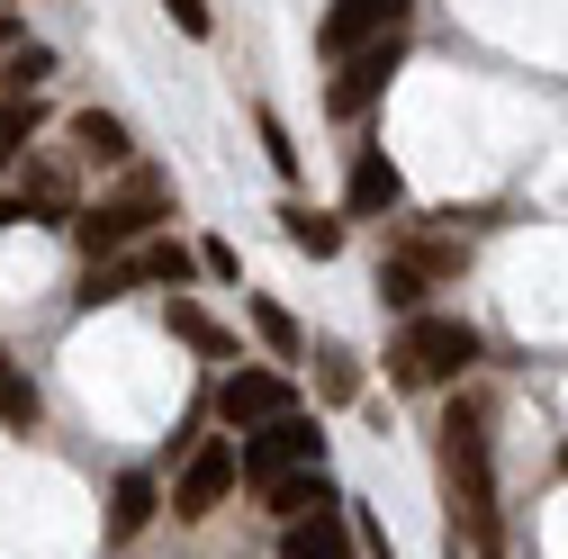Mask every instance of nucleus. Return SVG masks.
Listing matches in <instances>:
<instances>
[{"label": "nucleus", "mask_w": 568, "mask_h": 559, "mask_svg": "<svg viewBox=\"0 0 568 559\" xmlns=\"http://www.w3.org/2000/svg\"><path fill=\"white\" fill-rule=\"evenodd\" d=\"M19 217L73 226V217H82V207H73V172H63V163H37V172H28V190H19Z\"/></svg>", "instance_id": "obj_11"}, {"label": "nucleus", "mask_w": 568, "mask_h": 559, "mask_svg": "<svg viewBox=\"0 0 568 559\" xmlns=\"http://www.w3.org/2000/svg\"><path fill=\"white\" fill-rule=\"evenodd\" d=\"M280 226H290V244H298V253H316V262H334V253H343V217H325V207H280Z\"/></svg>", "instance_id": "obj_19"}, {"label": "nucleus", "mask_w": 568, "mask_h": 559, "mask_svg": "<svg viewBox=\"0 0 568 559\" xmlns=\"http://www.w3.org/2000/svg\"><path fill=\"white\" fill-rule=\"evenodd\" d=\"M45 73H54V45H28V37H19L10 54H0V82H10V91H37Z\"/></svg>", "instance_id": "obj_23"}, {"label": "nucleus", "mask_w": 568, "mask_h": 559, "mask_svg": "<svg viewBox=\"0 0 568 559\" xmlns=\"http://www.w3.org/2000/svg\"><path fill=\"white\" fill-rule=\"evenodd\" d=\"M0 425H10V434H37V425H45V397H37L19 370H0Z\"/></svg>", "instance_id": "obj_21"}, {"label": "nucleus", "mask_w": 568, "mask_h": 559, "mask_svg": "<svg viewBox=\"0 0 568 559\" xmlns=\"http://www.w3.org/2000/svg\"><path fill=\"white\" fill-rule=\"evenodd\" d=\"M280 559H352V515H343V497L316 506V515H298V524H280Z\"/></svg>", "instance_id": "obj_10"}, {"label": "nucleus", "mask_w": 568, "mask_h": 559, "mask_svg": "<svg viewBox=\"0 0 568 559\" xmlns=\"http://www.w3.org/2000/svg\"><path fill=\"white\" fill-rule=\"evenodd\" d=\"M73 145H82V163H135V135H126V118H109V109H82L73 118Z\"/></svg>", "instance_id": "obj_12"}, {"label": "nucleus", "mask_w": 568, "mask_h": 559, "mask_svg": "<svg viewBox=\"0 0 568 559\" xmlns=\"http://www.w3.org/2000/svg\"><path fill=\"white\" fill-rule=\"evenodd\" d=\"M262 497H271V515H280V524H298V515L334 506V487H325V469H290V478H262Z\"/></svg>", "instance_id": "obj_15"}, {"label": "nucleus", "mask_w": 568, "mask_h": 559, "mask_svg": "<svg viewBox=\"0 0 568 559\" xmlns=\"http://www.w3.org/2000/svg\"><path fill=\"white\" fill-rule=\"evenodd\" d=\"M290 469H325V425L307 406H290V415H271V425H253L244 443H235V478H290Z\"/></svg>", "instance_id": "obj_4"}, {"label": "nucleus", "mask_w": 568, "mask_h": 559, "mask_svg": "<svg viewBox=\"0 0 568 559\" xmlns=\"http://www.w3.org/2000/svg\"><path fill=\"white\" fill-rule=\"evenodd\" d=\"M298 397H290V370H235L226 388H217V415L235 434H253V425H271V415H290Z\"/></svg>", "instance_id": "obj_8"}, {"label": "nucleus", "mask_w": 568, "mask_h": 559, "mask_svg": "<svg viewBox=\"0 0 568 559\" xmlns=\"http://www.w3.org/2000/svg\"><path fill=\"white\" fill-rule=\"evenodd\" d=\"M235 487H244V478H235V443H199L190 469H181V487H172V515H181V524H207Z\"/></svg>", "instance_id": "obj_6"}, {"label": "nucleus", "mask_w": 568, "mask_h": 559, "mask_svg": "<svg viewBox=\"0 0 568 559\" xmlns=\"http://www.w3.org/2000/svg\"><path fill=\"white\" fill-rule=\"evenodd\" d=\"M469 362H478V325H460V316H406L397 343H388V379L397 388H443Z\"/></svg>", "instance_id": "obj_3"}, {"label": "nucleus", "mask_w": 568, "mask_h": 559, "mask_svg": "<svg viewBox=\"0 0 568 559\" xmlns=\"http://www.w3.org/2000/svg\"><path fill=\"white\" fill-rule=\"evenodd\" d=\"M424 298H434V280H424L406 253H388V262H379V307H397V316H424Z\"/></svg>", "instance_id": "obj_18"}, {"label": "nucleus", "mask_w": 568, "mask_h": 559, "mask_svg": "<svg viewBox=\"0 0 568 559\" xmlns=\"http://www.w3.org/2000/svg\"><path fill=\"white\" fill-rule=\"evenodd\" d=\"M0 370H10V353H0Z\"/></svg>", "instance_id": "obj_29"}, {"label": "nucleus", "mask_w": 568, "mask_h": 559, "mask_svg": "<svg viewBox=\"0 0 568 559\" xmlns=\"http://www.w3.org/2000/svg\"><path fill=\"white\" fill-rule=\"evenodd\" d=\"M443 478L478 559H506V515H496V451H487V406H452L443 425Z\"/></svg>", "instance_id": "obj_1"}, {"label": "nucleus", "mask_w": 568, "mask_h": 559, "mask_svg": "<svg viewBox=\"0 0 568 559\" xmlns=\"http://www.w3.org/2000/svg\"><path fill=\"white\" fill-rule=\"evenodd\" d=\"M154 506H163V497H154V478H145V469H126V478L109 487V532H118V541H135V532L154 524Z\"/></svg>", "instance_id": "obj_16"}, {"label": "nucleus", "mask_w": 568, "mask_h": 559, "mask_svg": "<svg viewBox=\"0 0 568 559\" xmlns=\"http://www.w3.org/2000/svg\"><path fill=\"white\" fill-rule=\"evenodd\" d=\"M163 325H172V334L190 343V353H207V362H235V334H226L217 316H207L199 298H172V307H163Z\"/></svg>", "instance_id": "obj_13"}, {"label": "nucleus", "mask_w": 568, "mask_h": 559, "mask_svg": "<svg viewBox=\"0 0 568 559\" xmlns=\"http://www.w3.org/2000/svg\"><path fill=\"white\" fill-rule=\"evenodd\" d=\"M126 253H135V271H145V289H181V280L199 271V253L181 235H145V244H126Z\"/></svg>", "instance_id": "obj_14"}, {"label": "nucleus", "mask_w": 568, "mask_h": 559, "mask_svg": "<svg viewBox=\"0 0 568 559\" xmlns=\"http://www.w3.org/2000/svg\"><path fill=\"white\" fill-rule=\"evenodd\" d=\"M559 469H568V451H559Z\"/></svg>", "instance_id": "obj_30"}, {"label": "nucleus", "mask_w": 568, "mask_h": 559, "mask_svg": "<svg viewBox=\"0 0 568 559\" xmlns=\"http://www.w3.org/2000/svg\"><path fill=\"white\" fill-rule=\"evenodd\" d=\"M126 289H145V271H135V253H109V262H91V280H82V307H118Z\"/></svg>", "instance_id": "obj_17"}, {"label": "nucleus", "mask_w": 568, "mask_h": 559, "mask_svg": "<svg viewBox=\"0 0 568 559\" xmlns=\"http://www.w3.org/2000/svg\"><path fill=\"white\" fill-rule=\"evenodd\" d=\"M199 271H217V280H235L244 262H235V244H199Z\"/></svg>", "instance_id": "obj_27"}, {"label": "nucleus", "mask_w": 568, "mask_h": 559, "mask_svg": "<svg viewBox=\"0 0 568 559\" xmlns=\"http://www.w3.org/2000/svg\"><path fill=\"white\" fill-rule=\"evenodd\" d=\"M388 28H406V0H334V10L316 19V45H325V63H343L352 45H371Z\"/></svg>", "instance_id": "obj_7"}, {"label": "nucleus", "mask_w": 568, "mask_h": 559, "mask_svg": "<svg viewBox=\"0 0 568 559\" xmlns=\"http://www.w3.org/2000/svg\"><path fill=\"white\" fill-rule=\"evenodd\" d=\"M10 45H19V19H10V10H0V54H10Z\"/></svg>", "instance_id": "obj_28"}, {"label": "nucleus", "mask_w": 568, "mask_h": 559, "mask_svg": "<svg viewBox=\"0 0 568 559\" xmlns=\"http://www.w3.org/2000/svg\"><path fill=\"white\" fill-rule=\"evenodd\" d=\"M397 63H406V28H388V37H371V45H352V54L334 63V82H325V109H334V118H371Z\"/></svg>", "instance_id": "obj_5"}, {"label": "nucleus", "mask_w": 568, "mask_h": 559, "mask_svg": "<svg viewBox=\"0 0 568 559\" xmlns=\"http://www.w3.org/2000/svg\"><path fill=\"white\" fill-rule=\"evenodd\" d=\"M28 135H37V91H10L0 100V163H19Z\"/></svg>", "instance_id": "obj_22"}, {"label": "nucleus", "mask_w": 568, "mask_h": 559, "mask_svg": "<svg viewBox=\"0 0 568 559\" xmlns=\"http://www.w3.org/2000/svg\"><path fill=\"white\" fill-rule=\"evenodd\" d=\"M244 316H253V334L271 343V353H280V362H298V353H307V343H298V316H290V307H280V298H244Z\"/></svg>", "instance_id": "obj_20"}, {"label": "nucleus", "mask_w": 568, "mask_h": 559, "mask_svg": "<svg viewBox=\"0 0 568 559\" xmlns=\"http://www.w3.org/2000/svg\"><path fill=\"white\" fill-rule=\"evenodd\" d=\"M343 207H352V217H388V207H406V172L379 145H362V154H352V181H343Z\"/></svg>", "instance_id": "obj_9"}, {"label": "nucleus", "mask_w": 568, "mask_h": 559, "mask_svg": "<svg viewBox=\"0 0 568 559\" xmlns=\"http://www.w3.org/2000/svg\"><path fill=\"white\" fill-rule=\"evenodd\" d=\"M163 217H172V181H163L154 163H126V181H118L100 207H82L73 235H82V253H91V262H109V253H126V244H145Z\"/></svg>", "instance_id": "obj_2"}, {"label": "nucleus", "mask_w": 568, "mask_h": 559, "mask_svg": "<svg viewBox=\"0 0 568 559\" xmlns=\"http://www.w3.org/2000/svg\"><path fill=\"white\" fill-rule=\"evenodd\" d=\"M163 10H172L181 37H217V10H207V0H163Z\"/></svg>", "instance_id": "obj_26"}, {"label": "nucleus", "mask_w": 568, "mask_h": 559, "mask_svg": "<svg viewBox=\"0 0 568 559\" xmlns=\"http://www.w3.org/2000/svg\"><path fill=\"white\" fill-rule=\"evenodd\" d=\"M253 126H262V154H271L280 172H290V181H298V145H290V126H280L271 109H253Z\"/></svg>", "instance_id": "obj_25"}, {"label": "nucleus", "mask_w": 568, "mask_h": 559, "mask_svg": "<svg viewBox=\"0 0 568 559\" xmlns=\"http://www.w3.org/2000/svg\"><path fill=\"white\" fill-rule=\"evenodd\" d=\"M316 362H325L316 379H325V397H334V406H352V397H362V370H352V353H316Z\"/></svg>", "instance_id": "obj_24"}]
</instances>
